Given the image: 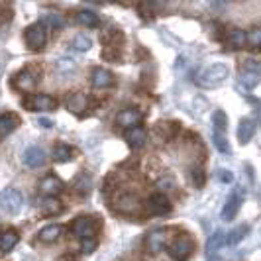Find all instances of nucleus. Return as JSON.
Listing matches in <instances>:
<instances>
[{"mask_svg":"<svg viewBox=\"0 0 261 261\" xmlns=\"http://www.w3.org/2000/svg\"><path fill=\"white\" fill-rule=\"evenodd\" d=\"M63 189H65L63 181H61L59 177H55V175H47V177L41 179V183H39V191L45 196H49V198H55L59 193H63Z\"/></svg>","mask_w":261,"mask_h":261,"instance_id":"0eeeda50","label":"nucleus"},{"mask_svg":"<svg viewBox=\"0 0 261 261\" xmlns=\"http://www.w3.org/2000/svg\"><path fill=\"white\" fill-rule=\"evenodd\" d=\"M43 22H45L47 30H59V28L63 26V16L49 12V14H45V16H43Z\"/></svg>","mask_w":261,"mask_h":261,"instance_id":"7c9ffc66","label":"nucleus"},{"mask_svg":"<svg viewBox=\"0 0 261 261\" xmlns=\"http://www.w3.org/2000/svg\"><path fill=\"white\" fill-rule=\"evenodd\" d=\"M249 232V226L248 224H242V226H236L234 230L230 232V234H226V244L228 246H236V244H240Z\"/></svg>","mask_w":261,"mask_h":261,"instance_id":"b1692460","label":"nucleus"},{"mask_svg":"<svg viewBox=\"0 0 261 261\" xmlns=\"http://www.w3.org/2000/svg\"><path fill=\"white\" fill-rule=\"evenodd\" d=\"M147 210H149L151 214L163 216V214L171 212V204L163 195H153L151 198H149V202H147Z\"/></svg>","mask_w":261,"mask_h":261,"instance_id":"f8f14e48","label":"nucleus"},{"mask_svg":"<svg viewBox=\"0 0 261 261\" xmlns=\"http://www.w3.org/2000/svg\"><path fill=\"white\" fill-rule=\"evenodd\" d=\"M140 208V200L138 196L134 195H122L116 200V210L118 212H124V214H134Z\"/></svg>","mask_w":261,"mask_h":261,"instance_id":"dca6fc26","label":"nucleus"},{"mask_svg":"<svg viewBox=\"0 0 261 261\" xmlns=\"http://www.w3.org/2000/svg\"><path fill=\"white\" fill-rule=\"evenodd\" d=\"M240 204H242V196H240V193H234V195L226 200V204H224V208H222L224 222L234 220V216L238 214V210H240Z\"/></svg>","mask_w":261,"mask_h":261,"instance_id":"4468645a","label":"nucleus"},{"mask_svg":"<svg viewBox=\"0 0 261 261\" xmlns=\"http://www.w3.org/2000/svg\"><path fill=\"white\" fill-rule=\"evenodd\" d=\"M67 110H71L73 114H83L87 110V96L83 92H73L67 98Z\"/></svg>","mask_w":261,"mask_h":261,"instance_id":"aec40b11","label":"nucleus"},{"mask_svg":"<svg viewBox=\"0 0 261 261\" xmlns=\"http://www.w3.org/2000/svg\"><path fill=\"white\" fill-rule=\"evenodd\" d=\"M81 249H83V253H92V251L96 249V240H94V238L83 240V242H81Z\"/></svg>","mask_w":261,"mask_h":261,"instance_id":"e433bc0d","label":"nucleus"},{"mask_svg":"<svg viewBox=\"0 0 261 261\" xmlns=\"http://www.w3.org/2000/svg\"><path fill=\"white\" fill-rule=\"evenodd\" d=\"M92 87L94 89H106V87H110L112 83H114V77H112V73L110 71H106L102 67H96L94 71H92Z\"/></svg>","mask_w":261,"mask_h":261,"instance_id":"ddd939ff","label":"nucleus"},{"mask_svg":"<svg viewBox=\"0 0 261 261\" xmlns=\"http://www.w3.org/2000/svg\"><path fill=\"white\" fill-rule=\"evenodd\" d=\"M216 177H218L220 183H232V181H234L232 171H228V169H218L216 171Z\"/></svg>","mask_w":261,"mask_h":261,"instance_id":"c9c22d12","label":"nucleus"},{"mask_svg":"<svg viewBox=\"0 0 261 261\" xmlns=\"http://www.w3.org/2000/svg\"><path fill=\"white\" fill-rule=\"evenodd\" d=\"M22 204H24V196H22V193L18 189L8 187V189H4L0 193V208L4 210L6 214H10V216L18 214L20 208H22Z\"/></svg>","mask_w":261,"mask_h":261,"instance_id":"f03ea898","label":"nucleus"},{"mask_svg":"<svg viewBox=\"0 0 261 261\" xmlns=\"http://www.w3.org/2000/svg\"><path fill=\"white\" fill-rule=\"evenodd\" d=\"M259 195H261V189H259Z\"/></svg>","mask_w":261,"mask_h":261,"instance_id":"a19ab883","label":"nucleus"},{"mask_svg":"<svg viewBox=\"0 0 261 261\" xmlns=\"http://www.w3.org/2000/svg\"><path fill=\"white\" fill-rule=\"evenodd\" d=\"M253 132H255L253 120L244 118V120L240 122V128H238V138H240V142H242V144H248L249 140L253 138Z\"/></svg>","mask_w":261,"mask_h":261,"instance_id":"412c9836","label":"nucleus"},{"mask_svg":"<svg viewBox=\"0 0 261 261\" xmlns=\"http://www.w3.org/2000/svg\"><path fill=\"white\" fill-rule=\"evenodd\" d=\"M224 244H226V236H224V232H214V234L210 236L208 244H206V251H208V257H214L216 255V251L222 248Z\"/></svg>","mask_w":261,"mask_h":261,"instance_id":"5701e85b","label":"nucleus"},{"mask_svg":"<svg viewBox=\"0 0 261 261\" xmlns=\"http://www.w3.org/2000/svg\"><path fill=\"white\" fill-rule=\"evenodd\" d=\"M210 261H218V259H216V257H212V259H210Z\"/></svg>","mask_w":261,"mask_h":261,"instance_id":"ea45409f","label":"nucleus"},{"mask_svg":"<svg viewBox=\"0 0 261 261\" xmlns=\"http://www.w3.org/2000/svg\"><path fill=\"white\" fill-rule=\"evenodd\" d=\"M73 47H75L77 51L85 53V51H89V49L92 47V41H91V38H87V36L79 34L77 38L73 39Z\"/></svg>","mask_w":261,"mask_h":261,"instance_id":"2f4dec72","label":"nucleus"},{"mask_svg":"<svg viewBox=\"0 0 261 261\" xmlns=\"http://www.w3.org/2000/svg\"><path fill=\"white\" fill-rule=\"evenodd\" d=\"M226 41L230 43V47H234V49H242V47L246 45V32H244V30H232V32L228 34Z\"/></svg>","mask_w":261,"mask_h":261,"instance_id":"bb28decb","label":"nucleus"},{"mask_svg":"<svg viewBox=\"0 0 261 261\" xmlns=\"http://www.w3.org/2000/svg\"><path fill=\"white\" fill-rule=\"evenodd\" d=\"M240 81L246 89H255L261 81V63L248 59L244 63V69L240 71Z\"/></svg>","mask_w":261,"mask_h":261,"instance_id":"20e7f679","label":"nucleus"},{"mask_svg":"<svg viewBox=\"0 0 261 261\" xmlns=\"http://www.w3.org/2000/svg\"><path fill=\"white\" fill-rule=\"evenodd\" d=\"M165 240H167L165 232L163 230H155V232H151V234L145 238V246H147V249L151 253H159L161 249L165 248Z\"/></svg>","mask_w":261,"mask_h":261,"instance_id":"f3484780","label":"nucleus"},{"mask_svg":"<svg viewBox=\"0 0 261 261\" xmlns=\"http://www.w3.org/2000/svg\"><path fill=\"white\" fill-rule=\"evenodd\" d=\"M32 108L38 112H53L57 108V100L51 94H36L32 98Z\"/></svg>","mask_w":261,"mask_h":261,"instance_id":"9b49d317","label":"nucleus"},{"mask_svg":"<svg viewBox=\"0 0 261 261\" xmlns=\"http://www.w3.org/2000/svg\"><path fill=\"white\" fill-rule=\"evenodd\" d=\"M191 181L195 183V187H202L204 185V173L198 169H191Z\"/></svg>","mask_w":261,"mask_h":261,"instance_id":"72a5a7b5","label":"nucleus"},{"mask_svg":"<svg viewBox=\"0 0 261 261\" xmlns=\"http://www.w3.org/2000/svg\"><path fill=\"white\" fill-rule=\"evenodd\" d=\"M94 230H96V222L91 216H79L77 220L73 222V234L81 238V242L94 238Z\"/></svg>","mask_w":261,"mask_h":261,"instance_id":"423d86ee","label":"nucleus"},{"mask_svg":"<svg viewBox=\"0 0 261 261\" xmlns=\"http://www.w3.org/2000/svg\"><path fill=\"white\" fill-rule=\"evenodd\" d=\"M20 126V118L16 116V114H2L0 116V140L2 138H6V136H10L16 128Z\"/></svg>","mask_w":261,"mask_h":261,"instance_id":"a211bd4d","label":"nucleus"},{"mask_svg":"<svg viewBox=\"0 0 261 261\" xmlns=\"http://www.w3.org/2000/svg\"><path fill=\"white\" fill-rule=\"evenodd\" d=\"M212 140H214V145L218 147V151H222V153H228V151H230V145H228V140H226V134L214 132V134H212Z\"/></svg>","mask_w":261,"mask_h":261,"instance_id":"473e14b6","label":"nucleus"},{"mask_svg":"<svg viewBox=\"0 0 261 261\" xmlns=\"http://www.w3.org/2000/svg\"><path fill=\"white\" fill-rule=\"evenodd\" d=\"M246 43H248L249 47H253V49L261 47V28L249 30L248 34H246Z\"/></svg>","mask_w":261,"mask_h":261,"instance_id":"c756f323","label":"nucleus"},{"mask_svg":"<svg viewBox=\"0 0 261 261\" xmlns=\"http://www.w3.org/2000/svg\"><path fill=\"white\" fill-rule=\"evenodd\" d=\"M63 210V204L57 200V198H45L43 202H41V212L45 214V216H55V214H59Z\"/></svg>","mask_w":261,"mask_h":261,"instance_id":"a878e982","label":"nucleus"},{"mask_svg":"<svg viewBox=\"0 0 261 261\" xmlns=\"http://www.w3.org/2000/svg\"><path fill=\"white\" fill-rule=\"evenodd\" d=\"M77 22L87 28H96L100 20H98V16L94 12H91V10H81V12L77 14Z\"/></svg>","mask_w":261,"mask_h":261,"instance_id":"cd10ccee","label":"nucleus"},{"mask_svg":"<svg viewBox=\"0 0 261 261\" xmlns=\"http://www.w3.org/2000/svg\"><path fill=\"white\" fill-rule=\"evenodd\" d=\"M24 165L30 167V169H38L45 163V151L39 147V145H32L24 151V157H22Z\"/></svg>","mask_w":261,"mask_h":261,"instance_id":"6e6552de","label":"nucleus"},{"mask_svg":"<svg viewBox=\"0 0 261 261\" xmlns=\"http://www.w3.org/2000/svg\"><path fill=\"white\" fill-rule=\"evenodd\" d=\"M57 71H61V73L75 71V63H73V59H59V61H57Z\"/></svg>","mask_w":261,"mask_h":261,"instance_id":"f704fd0d","label":"nucleus"},{"mask_svg":"<svg viewBox=\"0 0 261 261\" xmlns=\"http://www.w3.org/2000/svg\"><path fill=\"white\" fill-rule=\"evenodd\" d=\"M230 75V69L224 63H212V65L204 67L202 71H198L196 75V85L202 89H218L224 81Z\"/></svg>","mask_w":261,"mask_h":261,"instance_id":"f257e3e1","label":"nucleus"},{"mask_svg":"<svg viewBox=\"0 0 261 261\" xmlns=\"http://www.w3.org/2000/svg\"><path fill=\"white\" fill-rule=\"evenodd\" d=\"M26 43L30 45V49H36V51L47 43V30H45V26L41 22L32 24L26 30Z\"/></svg>","mask_w":261,"mask_h":261,"instance_id":"39448f33","label":"nucleus"},{"mask_svg":"<svg viewBox=\"0 0 261 261\" xmlns=\"http://www.w3.org/2000/svg\"><path fill=\"white\" fill-rule=\"evenodd\" d=\"M36 83H38V81H36V75H34L32 71H28V69L20 71V73L14 77V87L20 92H32L36 89Z\"/></svg>","mask_w":261,"mask_h":261,"instance_id":"9d476101","label":"nucleus"},{"mask_svg":"<svg viewBox=\"0 0 261 261\" xmlns=\"http://www.w3.org/2000/svg\"><path fill=\"white\" fill-rule=\"evenodd\" d=\"M39 124H41V128H53V122L47 118H39Z\"/></svg>","mask_w":261,"mask_h":261,"instance_id":"58836bf2","label":"nucleus"},{"mask_svg":"<svg viewBox=\"0 0 261 261\" xmlns=\"http://www.w3.org/2000/svg\"><path fill=\"white\" fill-rule=\"evenodd\" d=\"M61 232H63V230H61L59 224H49V226H45V228L39 232V240L45 242V244H53L55 240H59Z\"/></svg>","mask_w":261,"mask_h":261,"instance_id":"4be33fe9","label":"nucleus"},{"mask_svg":"<svg viewBox=\"0 0 261 261\" xmlns=\"http://www.w3.org/2000/svg\"><path fill=\"white\" fill-rule=\"evenodd\" d=\"M126 142H128V145L134 147V149H140V147H144L145 142H147V134H145V130L140 128V126L130 128V130L126 132Z\"/></svg>","mask_w":261,"mask_h":261,"instance_id":"2eb2a0df","label":"nucleus"},{"mask_svg":"<svg viewBox=\"0 0 261 261\" xmlns=\"http://www.w3.org/2000/svg\"><path fill=\"white\" fill-rule=\"evenodd\" d=\"M18 242H20V234H18V230L8 228L6 232H2V234H0V251H2V253H8V251L18 244Z\"/></svg>","mask_w":261,"mask_h":261,"instance_id":"6ab92c4d","label":"nucleus"},{"mask_svg":"<svg viewBox=\"0 0 261 261\" xmlns=\"http://www.w3.org/2000/svg\"><path fill=\"white\" fill-rule=\"evenodd\" d=\"M193 251H195V244L189 236H179L169 248L171 257L175 261H187L193 255Z\"/></svg>","mask_w":261,"mask_h":261,"instance_id":"7ed1b4c3","label":"nucleus"},{"mask_svg":"<svg viewBox=\"0 0 261 261\" xmlns=\"http://www.w3.org/2000/svg\"><path fill=\"white\" fill-rule=\"evenodd\" d=\"M173 130H175V128H173L171 124H159V126H157V132H159L165 140H169L171 136H173Z\"/></svg>","mask_w":261,"mask_h":261,"instance_id":"4c0bfd02","label":"nucleus"},{"mask_svg":"<svg viewBox=\"0 0 261 261\" xmlns=\"http://www.w3.org/2000/svg\"><path fill=\"white\" fill-rule=\"evenodd\" d=\"M73 157V149H71V145L67 144H57L53 147V159L57 161V163H65Z\"/></svg>","mask_w":261,"mask_h":261,"instance_id":"393cba45","label":"nucleus"},{"mask_svg":"<svg viewBox=\"0 0 261 261\" xmlns=\"http://www.w3.org/2000/svg\"><path fill=\"white\" fill-rule=\"evenodd\" d=\"M140 122H142V112L138 108H126V110H122L116 116V124L122 126V128H126V130L136 128Z\"/></svg>","mask_w":261,"mask_h":261,"instance_id":"1a4fd4ad","label":"nucleus"},{"mask_svg":"<svg viewBox=\"0 0 261 261\" xmlns=\"http://www.w3.org/2000/svg\"><path fill=\"white\" fill-rule=\"evenodd\" d=\"M212 122H214V132L226 134V130H228V116L224 114L222 110H216V112H214Z\"/></svg>","mask_w":261,"mask_h":261,"instance_id":"c85d7f7f","label":"nucleus"}]
</instances>
